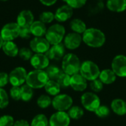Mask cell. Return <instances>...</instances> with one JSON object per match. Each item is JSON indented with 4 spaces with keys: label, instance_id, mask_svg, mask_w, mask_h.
<instances>
[{
    "label": "cell",
    "instance_id": "37",
    "mask_svg": "<svg viewBox=\"0 0 126 126\" xmlns=\"http://www.w3.org/2000/svg\"><path fill=\"white\" fill-rule=\"evenodd\" d=\"M89 86H90V89L93 91V92L97 93L103 90V83L100 79H96V80L90 81Z\"/></svg>",
    "mask_w": 126,
    "mask_h": 126
},
{
    "label": "cell",
    "instance_id": "5",
    "mask_svg": "<svg viewBox=\"0 0 126 126\" xmlns=\"http://www.w3.org/2000/svg\"><path fill=\"white\" fill-rule=\"evenodd\" d=\"M80 74L89 81L96 80L99 78L100 70L98 65L92 61H85L81 63Z\"/></svg>",
    "mask_w": 126,
    "mask_h": 126
},
{
    "label": "cell",
    "instance_id": "29",
    "mask_svg": "<svg viewBox=\"0 0 126 126\" xmlns=\"http://www.w3.org/2000/svg\"><path fill=\"white\" fill-rule=\"evenodd\" d=\"M67 114H69L70 119H72V120H79L80 119L83 114H84V111L83 109L80 107V106H72L69 110H68V112Z\"/></svg>",
    "mask_w": 126,
    "mask_h": 126
},
{
    "label": "cell",
    "instance_id": "1",
    "mask_svg": "<svg viewBox=\"0 0 126 126\" xmlns=\"http://www.w3.org/2000/svg\"><path fill=\"white\" fill-rule=\"evenodd\" d=\"M83 42L89 47L100 48L103 47L106 41L105 33L100 29L95 27L87 28L82 34Z\"/></svg>",
    "mask_w": 126,
    "mask_h": 126
},
{
    "label": "cell",
    "instance_id": "27",
    "mask_svg": "<svg viewBox=\"0 0 126 126\" xmlns=\"http://www.w3.org/2000/svg\"><path fill=\"white\" fill-rule=\"evenodd\" d=\"M30 124V126H49V120L45 114H38L32 118Z\"/></svg>",
    "mask_w": 126,
    "mask_h": 126
},
{
    "label": "cell",
    "instance_id": "12",
    "mask_svg": "<svg viewBox=\"0 0 126 126\" xmlns=\"http://www.w3.org/2000/svg\"><path fill=\"white\" fill-rule=\"evenodd\" d=\"M71 119L66 111H57L52 114L49 120V125L50 126H69Z\"/></svg>",
    "mask_w": 126,
    "mask_h": 126
},
{
    "label": "cell",
    "instance_id": "35",
    "mask_svg": "<svg viewBox=\"0 0 126 126\" xmlns=\"http://www.w3.org/2000/svg\"><path fill=\"white\" fill-rule=\"evenodd\" d=\"M66 4L74 9H80L84 7L87 2V0H63Z\"/></svg>",
    "mask_w": 126,
    "mask_h": 126
},
{
    "label": "cell",
    "instance_id": "32",
    "mask_svg": "<svg viewBox=\"0 0 126 126\" xmlns=\"http://www.w3.org/2000/svg\"><path fill=\"white\" fill-rule=\"evenodd\" d=\"M39 20L45 24H49L55 20V13L51 11H44L40 14Z\"/></svg>",
    "mask_w": 126,
    "mask_h": 126
},
{
    "label": "cell",
    "instance_id": "30",
    "mask_svg": "<svg viewBox=\"0 0 126 126\" xmlns=\"http://www.w3.org/2000/svg\"><path fill=\"white\" fill-rule=\"evenodd\" d=\"M52 99L48 94H41L37 99V105L39 108L45 109L52 105Z\"/></svg>",
    "mask_w": 126,
    "mask_h": 126
},
{
    "label": "cell",
    "instance_id": "42",
    "mask_svg": "<svg viewBox=\"0 0 126 126\" xmlns=\"http://www.w3.org/2000/svg\"><path fill=\"white\" fill-rule=\"evenodd\" d=\"M9 83V75L4 72H0V88H3Z\"/></svg>",
    "mask_w": 126,
    "mask_h": 126
},
{
    "label": "cell",
    "instance_id": "34",
    "mask_svg": "<svg viewBox=\"0 0 126 126\" xmlns=\"http://www.w3.org/2000/svg\"><path fill=\"white\" fill-rule=\"evenodd\" d=\"M33 55V52L31 50L30 48L27 47H22L19 49L18 51V56L21 59L24 61H30Z\"/></svg>",
    "mask_w": 126,
    "mask_h": 126
},
{
    "label": "cell",
    "instance_id": "22",
    "mask_svg": "<svg viewBox=\"0 0 126 126\" xmlns=\"http://www.w3.org/2000/svg\"><path fill=\"white\" fill-rule=\"evenodd\" d=\"M111 109L118 116H124L126 114V102L123 99H114L111 103Z\"/></svg>",
    "mask_w": 126,
    "mask_h": 126
},
{
    "label": "cell",
    "instance_id": "47",
    "mask_svg": "<svg viewBox=\"0 0 126 126\" xmlns=\"http://www.w3.org/2000/svg\"><path fill=\"white\" fill-rule=\"evenodd\" d=\"M98 1H104V0H97Z\"/></svg>",
    "mask_w": 126,
    "mask_h": 126
},
{
    "label": "cell",
    "instance_id": "18",
    "mask_svg": "<svg viewBox=\"0 0 126 126\" xmlns=\"http://www.w3.org/2000/svg\"><path fill=\"white\" fill-rule=\"evenodd\" d=\"M87 80L79 73L71 76L70 86L76 92H83L87 88Z\"/></svg>",
    "mask_w": 126,
    "mask_h": 126
},
{
    "label": "cell",
    "instance_id": "36",
    "mask_svg": "<svg viewBox=\"0 0 126 126\" xmlns=\"http://www.w3.org/2000/svg\"><path fill=\"white\" fill-rule=\"evenodd\" d=\"M94 113L97 117L100 118H105L110 114V109L106 106L100 105L94 111Z\"/></svg>",
    "mask_w": 126,
    "mask_h": 126
},
{
    "label": "cell",
    "instance_id": "7",
    "mask_svg": "<svg viewBox=\"0 0 126 126\" xmlns=\"http://www.w3.org/2000/svg\"><path fill=\"white\" fill-rule=\"evenodd\" d=\"M81 103L83 108L92 112H94L100 106V99L94 92H85L81 96Z\"/></svg>",
    "mask_w": 126,
    "mask_h": 126
},
{
    "label": "cell",
    "instance_id": "13",
    "mask_svg": "<svg viewBox=\"0 0 126 126\" xmlns=\"http://www.w3.org/2000/svg\"><path fill=\"white\" fill-rule=\"evenodd\" d=\"M83 42L82 35L76 32H69L65 35L63 39V44L66 49L69 50H75L78 49Z\"/></svg>",
    "mask_w": 126,
    "mask_h": 126
},
{
    "label": "cell",
    "instance_id": "45",
    "mask_svg": "<svg viewBox=\"0 0 126 126\" xmlns=\"http://www.w3.org/2000/svg\"><path fill=\"white\" fill-rule=\"evenodd\" d=\"M3 43H4V40L2 39V38H1V35H0V49H1L2 45H3Z\"/></svg>",
    "mask_w": 126,
    "mask_h": 126
},
{
    "label": "cell",
    "instance_id": "40",
    "mask_svg": "<svg viewBox=\"0 0 126 126\" xmlns=\"http://www.w3.org/2000/svg\"><path fill=\"white\" fill-rule=\"evenodd\" d=\"M105 7V4H103V1H97V3L92 4L89 10V12L91 14H97L102 11Z\"/></svg>",
    "mask_w": 126,
    "mask_h": 126
},
{
    "label": "cell",
    "instance_id": "14",
    "mask_svg": "<svg viewBox=\"0 0 126 126\" xmlns=\"http://www.w3.org/2000/svg\"><path fill=\"white\" fill-rule=\"evenodd\" d=\"M49 61L46 54L35 53L30 60V62L34 69L45 70L49 66Z\"/></svg>",
    "mask_w": 126,
    "mask_h": 126
},
{
    "label": "cell",
    "instance_id": "4",
    "mask_svg": "<svg viewBox=\"0 0 126 126\" xmlns=\"http://www.w3.org/2000/svg\"><path fill=\"white\" fill-rule=\"evenodd\" d=\"M66 35L65 27L61 24H54L47 30L45 38L50 45H55L62 43Z\"/></svg>",
    "mask_w": 126,
    "mask_h": 126
},
{
    "label": "cell",
    "instance_id": "17",
    "mask_svg": "<svg viewBox=\"0 0 126 126\" xmlns=\"http://www.w3.org/2000/svg\"><path fill=\"white\" fill-rule=\"evenodd\" d=\"M34 21V16L31 10H21L16 19V23L20 27H27Z\"/></svg>",
    "mask_w": 126,
    "mask_h": 126
},
{
    "label": "cell",
    "instance_id": "46",
    "mask_svg": "<svg viewBox=\"0 0 126 126\" xmlns=\"http://www.w3.org/2000/svg\"><path fill=\"white\" fill-rule=\"evenodd\" d=\"M0 1H8V0H0Z\"/></svg>",
    "mask_w": 126,
    "mask_h": 126
},
{
    "label": "cell",
    "instance_id": "28",
    "mask_svg": "<svg viewBox=\"0 0 126 126\" xmlns=\"http://www.w3.org/2000/svg\"><path fill=\"white\" fill-rule=\"evenodd\" d=\"M49 79V80H56L57 78L59 77V75L63 72L62 69H61L58 66L55 65H49L46 69H45Z\"/></svg>",
    "mask_w": 126,
    "mask_h": 126
},
{
    "label": "cell",
    "instance_id": "2",
    "mask_svg": "<svg viewBox=\"0 0 126 126\" xmlns=\"http://www.w3.org/2000/svg\"><path fill=\"white\" fill-rule=\"evenodd\" d=\"M49 80L45 70L33 69L27 73L26 84L33 89H39L44 88Z\"/></svg>",
    "mask_w": 126,
    "mask_h": 126
},
{
    "label": "cell",
    "instance_id": "26",
    "mask_svg": "<svg viewBox=\"0 0 126 126\" xmlns=\"http://www.w3.org/2000/svg\"><path fill=\"white\" fill-rule=\"evenodd\" d=\"M20 88H21V100L24 102L30 101L34 95L33 89L26 83L20 86Z\"/></svg>",
    "mask_w": 126,
    "mask_h": 126
},
{
    "label": "cell",
    "instance_id": "15",
    "mask_svg": "<svg viewBox=\"0 0 126 126\" xmlns=\"http://www.w3.org/2000/svg\"><path fill=\"white\" fill-rule=\"evenodd\" d=\"M66 47L63 44L61 43L55 45H52L49 50L46 52V55L49 60L60 61L63 59L66 55Z\"/></svg>",
    "mask_w": 126,
    "mask_h": 126
},
{
    "label": "cell",
    "instance_id": "41",
    "mask_svg": "<svg viewBox=\"0 0 126 126\" xmlns=\"http://www.w3.org/2000/svg\"><path fill=\"white\" fill-rule=\"evenodd\" d=\"M32 35L30 27H21L19 32V37L23 39H28Z\"/></svg>",
    "mask_w": 126,
    "mask_h": 126
},
{
    "label": "cell",
    "instance_id": "9",
    "mask_svg": "<svg viewBox=\"0 0 126 126\" xmlns=\"http://www.w3.org/2000/svg\"><path fill=\"white\" fill-rule=\"evenodd\" d=\"M21 27L16 22H10L6 24L1 30L0 35L4 41H13L19 37Z\"/></svg>",
    "mask_w": 126,
    "mask_h": 126
},
{
    "label": "cell",
    "instance_id": "10",
    "mask_svg": "<svg viewBox=\"0 0 126 126\" xmlns=\"http://www.w3.org/2000/svg\"><path fill=\"white\" fill-rule=\"evenodd\" d=\"M51 45L45 37H35L30 42V48L35 53L46 54Z\"/></svg>",
    "mask_w": 126,
    "mask_h": 126
},
{
    "label": "cell",
    "instance_id": "11",
    "mask_svg": "<svg viewBox=\"0 0 126 126\" xmlns=\"http://www.w3.org/2000/svg\"><path fill=\"white\" fill-rule=\"evenodd\" d=\"M111 69L115 75L120 78H126V56L124 55H116L111 62Z\"/></svg>",
    "mask_w": 126,
    "mask_h": 126
},
{
    "label": "cell",
    "instance_id": "19",
    "mask_svg": "<svg viewBox=\"0 0 126 126\" xmlns=\"http://www.w3.org/2000/svg\"><path fill=\"white\" fill-rule=\"evenodd\" d=\"M106 7L114 13H123L126 10V0H107Z\"/></svg>",
    "mask_w": 126,
    "mask_h": 126
},
{
    "label": "cell",
    "instance_id": "48",
    "mask_svg": "<svg viewBox=\"0 0 126 126\" xmlns=\"http://www.w3.org/2000/svg\"></svg>",
    "mask_w": 126,
    "mask_h": 126
},
{
    "label": "cell",
    "instance_id": "23",
    "mask_svg": "<svg viewBox=\"0 0 126 126\" xmlns=\"http://www.w3.org/2000/svg\"><path fill=\"white\" fill-rule=\"evenodd\" d=\"M99 79L103 82V84L109 85V84L113 83L116 80L117 75H115V73L113 72L112 69H106L100 71Z\"/></svg>",
    "mask_w": 126,
    "mask_h": 126
},
{
    "label": "cell",
    "instance_id": "20",
    "mask_svg": "<svg viewBox=\"0 0 126 126\" xmlns=\"http://www.w3.org/2000/svg\"><path fill=\"white\" fill-rule=\"evenodd\" d=\"M31 33L35 37H44L47 32V27L44 23L40 20L34 21L30 27Z\"/></svg>",
    "mask_w": 126,
    "mask_h": 126
},
{
    "label": "cell",
    "instance_id": "44",
    "mask_svg": "<svg viewBox=\"0 0 126 126\" xmlns=\"http://www.w3.org/2000/svg\"><path fill=\"white\" fill-rule=\"evenodd\" d=\"M40 2L45 5V6H47V7H49V6H52L53 4H55L58 0H39Z\"/></svg>",
    "mask_w": 126,
    "mask_h": 126
},
{
    "label": "cell",
    "instance_id": "16",
    "mask_svg": "<svg viewBox=\"0 0 126 126\" xmlns=\"http://www.w3.org/2000/svg\"><path fill=\"white\" fill-rule=\"evenodd\" d=\"M73 16V9L67 4L59 7L55 13V20L62 23L70 19Z\"/></svg>",
    "mask_w": 126,
    "mask_h": 126
},
{
    "label": "cell",
    "instance_id": "24",
    "mask_svg": "<svg viewBox=\"0 0 126 126\" xmlns=\"http://www.w3.org/2000/svg\"><path fill=\"white\" fill-rule=\"evenodd\" d=\"M70 28L73 32H76L82 35L87 29L86 23L80 18H73L69 24Z\"/></svg>",
    "mask_w": 126,
    "mask_h": 126
},
{
    "label": "cell",
    "instance_id": "31",
    "mask_svg": "<svg viewBox=\"0 0 126 126\" xmlns=\"http://www.w3.org/2000/svg\"><path fill=\"white\" fill-rule=\"evenodd\" d=\"M71 76L65 72H62L57 78L56 81L61 86V88H68L70 86Z\"/></svg>",
    "mask_w": 126,
    "mask_h": 126
},
{
    "label": "cell",
    "instance_id": "43",
    "mask_svg": "<svg viewBox=\"0 0 126 126\" xmlns=\"http://www.w3.org/2000/svg\"><path fill=\"white\" fill-rule=\"evenodd\" d=\"M13 126H30V124L26 120H18L15 121Z\"/></svg>",
    "mask_w": 126,
    "mask_h": 126
},
{
    "label": "cell",
    "instance_id": "3",
    "mask_svg": "<svg viewBox=\"0 0 126 126\" xmlns=\"http://www.w3.org/2000/svg\"><path fill=\"white\" fill-rule=\"evenodd\" d=\"M80 65V61L75 54L67 53L62 59L61 69L63 72L72 76L79 73Z\"/></svg>",
    "mask_w": 126,
    "mask_h": 126
},
{
    "label": "cell",
    "instance_id": "21",
    "mask_svg": "<svg viewBox=\"0 0 126 126\" xmlns=\"http://www.w3.org/2000/svg\"><path fill=\"white\" fill-rule=\"evenodd\" d=\"M1 49L3 52L8 57L14 58L18 55L19 49L17 44L15 42H13V41H4Z\"/></svg>",
    "mask_w": 126,
    "mask_h": 126
},
{
    "label": "cell",
    "instance_id": "25",
    "mask_svg": "<svg viewBox=\"0 0 126 126\" xmlns=\"http://www.w3.org/2000/svg\"><path fill=\"white\" fill-rule=\"evenodd\" d=\"M44 88L48 95L54 97L59 94L61 89L57 81L54 80H49Z\"/></svg>",
    "mask_w": 126,
    "mask_h": 126
},
{
    "label": "cell",
    "instance_id": "6",
    "mask_svg": "<svg viewBox=\"0 0 126 126\" xmlns=\"http://www.w3.org/2000/svg\"><path fill=\"white\" fill-rule=\"evenodd\" d=\"M27 72L22 66H17L12 69L9 75V83L12 86H21L26 83Z\"/></svg>",
    "mask_w": 126,
    "mask_h": 126
},
{
    "label": "cell",
    "instance_id": "8",
    "mask_svg": "<svg viewBox=\"0 0 126 126\" xmlns=\"http://www.w3.org/2000/svg\"><path fill=\"white\" fill-rule=\"evenodd\" d=\"M72 98L66 94H61L55 96L52 101V107L58 111H68L72 106Z\"/></svg>",
    "mask_w": 126,
    "mask_h": 126
},
{
    "label": "cell",
    "instance_id": "39",
    "mask_svg": "<svg viewBox=\"0 0 126 126\" xmlns=\"http://www.w3.org/2000/svg\"><path fill=\"white\" fill-rule=\"evenodd\" d=\"M9 96L14 100H21V88L18 86H12L9 92Z\"/></svg>",
    "mask_w": 126,
    "mask_h": 126
},
{
    "label": "cell",
    "instance_id": "33",
    "mask_svg": "<svg viewBox=\"0 0 126 126\" xmlns=\"http://www.w3.org/2000/svg\"><path fill=\"white\" fill-rule=\"evenodd\" d=\"M9 94L3 89L0 88V109H5L9 105Z\"/></svg>",
    "mask_w": 126,
    "mask_h": 126
},
{
    "label": "cell",
    "instance_id": "38",
    "mask_svg": "<svg viewBox=\"0 0 126 126\" xmlns=\"http://www.w3.org/2000/svg\"><path fill=\"white\" fill-rule=\"evenodd\" d=\"M14 118L9 114H4L0 117V126H13Z\"/></svg>",
    "mask_w": 126,
    "mask_h": 126
}]
</instances>
